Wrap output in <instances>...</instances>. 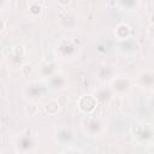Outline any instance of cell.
Wrapping results in <instances>:
<instances>
[{
  "mask_svg": "<svg viewBox=\"0 0 154 154\" xmlns=\"http://www.w3.org/2000/svg\"><path fill=\"white\" fill-rule=\"evenodd\" d=\"M25 110H27L28 113L34 115V113H36V112H37V106L36 105H28Z\"/></svg>",
  "mask_w": 154,
  "mask_h": 154,
  "instance_id": "6da1fadb",
  "label": "cell"
}]
</instances>
